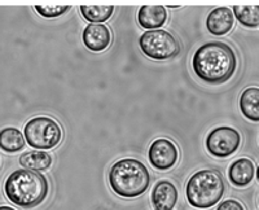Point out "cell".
Returning a JSON list of instances; mask_svg holds the SVG:
<instances>
[{"label": "cell", "mask_w": 259, "mask_h": 210, "mask_svg": "<svg viewBox=\"0 0 259 210\" xmlns=\"http://www.w3.org/2000/svg\"><path fill=\"white\" fill-rule=\"evenodd\" d=\"M192 66L201 80L209 85H221L235 74L237 59L228 45L209 41L194 52Z\"/></svg>", "instance_id": "6da1fadb"}, {"label": "cell", "mask_w": 259, "mask_h": 210, "mask_svg": "<svg viewBox=\"0 0 259 210\" xmlns=\"http://www.w3.org/2000/svg\"><path fill=\"white\" fill-rule=\"evenodd\" d=\"M4 192L9 201L17 206L26 209L38 206L48 195L47 178L34 170H16L7 178Z\"/></svg>", "instance_id": "7a4b0ae2"}, {"label": "cell", "mask_w": 259, "mask_h": 210, "mask_svg": "<svg viewBox=\"0 0 259 210\" xmlns=\"http://www.w3.org/2000/svg\"><path fill=\"white\" fill-rule=\"evenodd\" d=\"M150 175L145 165L135 158H123L110 167L109 184L118 196L138 197L148 190Z\"/></svg>", "instance_id": "3957f363"}, {"label": "cell", "mask_w": 259, "mask_h": 210, "mask_svg": "<svg viewBox=\"0 0 259 210\" xmlns=\"http://www.w3.org/2000/svg\"><path fill=\"white\" fill-rule=\"evenodd\" d=\"M189 205L209 209L221 201L224 195V182L217 170H200L189 178L186 187Z\"/></svg>", "instance_id": "277c9868"}, {"label": "cell", "mask_w": 259, "mask_h": 210, "mask_svg": "<svg viewBox=\"0 0 259 210\" xmlns=\"http://www.w3.org/2000/svg\"><path fill=\"white\" fill-rule=\"evenodd\" d=\"M25 139L38 151L55 148L62 139V130L56 121L48 117H35L25 126Z\"/></svg>", "instance_id": "5b68a950"}, {"label": "cell", "mask_w": 259, "mask_h": 210, "mask_svg": "<svg viewBox=\"0 0 259 210\" xmlns=\"http://www.w3.org/2000/svg\"><path fill=\"white\" fill-rule=\"evenodd\" d=\"M139 46L145 56L159 61L172 59L180 54L179 41L166 30L145 31L139 39Z\"/></svg>", "instance_id": "8992f818"}, {"label": "cell", "mask_w": 259, "mask_h": 210, "mask_svg": "<svg viewBox=\"0 0 259 210\" xmlns=\"http://www.w3.org/2000/svg\"><path fill=\"white\" fill-rule=\"evenodd\" d=\"M240 144H241L240 133L228 126L214 129L206 138L207 152L217 158H226L233 154L239 149Z\"/></svg>", "instance_id": "52a82bcc"}, {"label": "cell", "mask_w": 259, "mask_h": 210, "mask_svg": "<svg viewBox=\"0 0 259 210\" xmlns=\"http://www.w3.org/2000/svg\"><path fill=\"white\" fill-rule=\"evenodd\" d=\"M178 157L179 152L177 145L168 139L154 140L148 152L150 165L161 172L170 170L178 162Z\"/></svg>", "instance_id": "ba28073f"}, {"label": "cell", "mask_w": 259, "mask_h": 210, "mask_svg": "<svg viewBox=\"0 0 259 210\" xmlns=\"http://www.w3.org/2000/svg\"><path fill=\"white\" fill-rule=\"evenodd\" d=\"M83 43L90 51L101 52L112 43V33L104 24H89L83 30Z\"/></svg>", "instance_id": "9c48e42d"}, {"label": "cell", "mask_w": 259, "mask_h": 210, "mask_svg": "<svg viewBox=\"0 0 259 210\" xmlns=\"http://www.w3.org/2000/svg\"><path fill=\"white\" fill-rule=\"evenodd\" d=\"M233 24H235V17L228 7H218L212 9L206 20V27L209 33L215 36H222L230 33Z\"/></svg>", "instance_id": "30bf717a"}, {"label": "cell", "mask_w": 259, "mask_h": 210, "mask_svg": "<svg viewBox=\"0 0 259 210\" xmlns=\"http://www.w3.org/2000/svg\"><path fill=\"white\" fill-rule=\"evenodd\" d=\"M150 200L156 210H172L178 201L177 187L168 181L158 182L152 191Z\"/></svg>", "instance_id": "8fae6325"}, {"label": "cell", "mask_w": 259, "mask_h": 210, "mask_svg": "<svg viewBox=\"0 0 259 210\" xmlns=\"http://www.w3.org/2000/svg\"><path fill=\"white\" fill-rule=\"evenodd\" d=\"M167 11L163 6H143L138 12V22L143 29L157 30L166 24Z\"/></svg>", "instance_id": "7c38bea8"}, {"label": "cell", "mask_w": 259, "mask_h": 210, "mask_svg": "<svg viewBox=\"0 0 259 210\" xmlns=\"http://www.w3.org/2000/svg\"><path fill=\"white\" fill-rule=\"evenodd\" d=\"M255 175V166L249 158H239L236 160L228 170V178L231 183L236 187H245L250 184Z\"/></svg>", "instance_id": "4fadbf2b"}, {"label": "cell", "mask_w": 259, "mask_h": 210, "mask_svg": "<svg viewBox=\"0 0 259 210\" xmlns=\"http://www.w3.org/2000/svg\"><path fill=\"white\" fill-rule=\"evenodd\" d=\"M20 165L24 169L34 170V172H46L52 165V157L45 151H31L21 154Z\"/></svg>", "instance_id": "5bb4252c"}, {"label": "cell", "mask_w": 259, "mask_h": 210, "mask_svg": "<svg viewBox=\"0 0 259 210\" xmlns=\"http://www.w3.org/2000/svg\"><path fill=\"white\" fill-rule=\"evenodd\" d=\"M240 109L247 119L253 122L259 121V89L249 87L241 94Z\"/></svg>", "instance_id": "9a60e30c"}, {"label": "cell", "mask_w": 259, "mask_h": 210, "mask_svg": "<svg viewBox=\"0 0 259 210\" xmlns=\"http://www.w3.org/2000/svg\"><path fill=\"white\" fill-rule=\"evenodd\" d=\"M25 147V136L18 129L6 128L0 131V148L7 153H15Z\"/></svg>", "instance_id": "2e32d148"}, {"label": "cell", "mask_w": 259, "mask_h": 210, "mask_svg": "<svg viewBox=\"0 0 259 210\" xmlns=\"http://www.w3.org/2000/svg\"><path fill=\"white\" fill-rule=\"evenodd\" d=\"M82 16L90 24H104L114 12L113 6H80Z\"/></svg>", "instance_id": "e0dca14e"}, {"label": "cell", "mask_w": 259, "mask_h": 210, "mask_svg": "<svg viewBox=\"0 0 259 210\" xmlns=\"http://www.w3.org/2000/svg\"><path fill=\"white\" fill-rule=\"evenodd\" d=\"M233 13L240 24L246 27L259 26V7L253 6H233Z\"/></svg>", "instance_id": "ac0fdd59"}, {"label": "cell", "mask_w": 259, "mask_h": 210, "mask_svg": "<svg viewBox=\"0 0 259 210\" xmlns=\"http://www.w3.org/2000/svg\"><path fill=\"white\" fill-rule=\"evenodd\" d=\"M36 12L46 18L59 17L68 12L70 9V6H35Z\"/></svg>", "instance_id": "d6986e66"}, {"label": "cell", "mask_w": 259, "mask_h": 210, "mask_svg": "<svg viewBox=\"0 0 259 210\" xmlns=\"http://www.w3.org/2000/svg\"><path fill=\"white\" fill-rule=\"evenodd\" d=\"M217 210H244V206L236 200H226L222 204H219Z\"/></svg>", "instance_id": "ffe728a7"}, {"label": "cell", "mask_w": 259, "mask_h": 210, "mask_svg": "<svg viewBox=\"0 0 259 210\" xmlns=\"http://www.w3.org/2000/svg\"><path fill=\"white\" fill-rule=\"evenodd\" d=\"M0 210H15V209H12V207H9V206H0Z\"/></svg>", "instance_id": "44dd1931"}]
</instances>
